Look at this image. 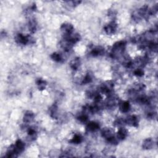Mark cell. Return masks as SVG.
Here are the masks:
<instances>
[{
	"label": "cell",
	"mask_w": 158,
	"mask_h": 158,
	"mask_svg": "<svg viewBox=\"0 0 158 158\" xmlns=\"http://www.w3.org/2000/svg\"><path fill=\"white\" fill-rule=\"evenodd\" d=\"M36 83L38 86V89L40 91H43L45 90L47 85V82L42 78H38L36 81Z\"/></svg>",
	"instance_id": "21"
},
{
	"label": "cell",
	"mask_w": 158,
	"mask_h": 158,
	"mask_svg": "<svg viewBox=\"0 0 158 158\" xmlns=\"http://www.w3.org/2000/svg\"><path fill=\"white\" fill-rule=\"evenodd\" d=\"M117 28V24L115 22H111L105 26L104 30L108 35H112L114 33Z\"/></svg>",
	"instance_id": "6"
},
{
	"label": "cell",
	"mask_w": 158,
	"mask_h": 158,
	"mask_svg": "<svg viewBox=\"0 0 158 158\" xmlns=\"http://www.w3.org/2000/svg\"><path fill=\"white\" fill-rule=\"evenodd\" d=\"M65 3H67V5L70 7H75L81 3L80 1H66Z\"/></svg>",
	"instance_id": "27"
},
{
	"label": "cell",
	"mask_w": 158,
	"mask_h": 158,
	"mask_svg": "<svg viewBox=\"0 0 158 158\" xmlns=\"http://www.w3.org/2000/svg\"><path fill=\"white\" fill-rule=\"evenodd\" d=\"M128 135V130L124 127H120L117 133V138L119 140H125Z\"/></svg>",
	"instance_id": "13"
},
{
	"label": "cell",
	"mask_w": 158,
	"mask_h": 158,
	"mask_svg": "<svg viewBox=\"0 0 158 158\" xmlns=\"http://www.w3.org/2000/svg\"><path fill=\"white\" fill-rule=\"evenodd\" d=\"M119 98L117 96L114 94L109 95L108 98L106 100V105L108 108H115L118 103Z\"/></svg>",
	"instance_id": "4"
},
{
	"label": "cell",
	"mask_w": 158,
	"mask_h": 158,
	"mask_svg": "<svg viewBox=\"0 0 158 158\" xmlns=\"http://www.w3.org/2000/svg\"><path fill=\"white\" fill-rule=\"evenodd\" d=\"M35 119V114L31 111H27L24 114L23 120L25 124L32 122Z\"/></svg>",
	"instance_id": "10"
},
{
	"label": "cell",
	"mask_w": 158,
	"mask_h": 158,
	"mask_svg": "<svg viewBox=\"0 0 158 158\" xmlns=\"http://www.w3.org/2000/svg\"><path fill=\"white\" fill-rule=\"evenodd\" d=\"M77 119L82 123H86L88 122V120H89V116H87L86 114L83 112L82 114H80L77 117Z\"/></svg>",
	"instance_id": "25"
},
{
	"label": "cell",
	"mask_w": 158,
	"mask_h": 158,
	"mask_svg": "<svg viewBox=\"0 0 158 158\" xmlns=\"http://www.w3.org/2000/svg\"><path fill=\"white\" fill-rule=\"evenodd\" d=\"M126 47V42L124 40L119 41L114 44L111 51V56L113 58H118L124 53Z\"/></svg>",
	"instance_id": "1"
},
{
	"label": "cell",
	"mask_w": 158,
	"mask_h": 158,
	"mask_svg": "<svg viewBox=\"0 0 158 158\" xmlns=\"http://www.w3.org/2000/svg\"><path fill=\"white\" fill-rule=\"evenodd\" d=\"M51 58L57 63L62 62L63 60L62 56H61V54L58 53V52H53V53L51 54Z\"/></svg>",
	"instance_id": "24"
},
{
	"label": "cell",
	"mask_w": 158,
	"mask_h": 158,
	"mask_svg": "<svg viewBox=\"0 0 158 158\" xmlns=\"http://www.w3.org/2000/svg\"><path fill=\"white\" fill-rule=\"evenodd\" d=\"M27 134H28V138L30 141H33L35 140L37 137V131L33 128H29L27 130Z\"/></svg>",
	"instance_id": "20"
},
{
	"label": "cell",
	"mask_w": 158,
	"mask_h": 158,
	"mask_svg": "<svg viewBox=\"0 0 158 158\" xmlns=\"http://www.w3.org/2000/svg\"><path fill=\"white\" fill-rule=\"evenodd\" d=\"M6 33L5 31H1V38H3V37H6Z\"/></svg>",
	"instance_id": "31"
},
{
	"label": "cell",
	"mask_w": 158,
	"mask_h": 158,
	"mask_svg": "<svg viewBox=\"0 0 158 158\" xmlns=\"http://www.w3.org/2000/svg\"><path fill=\"white\" fill-rule=\"evenodd\" d=\"M104 54V48L101 46L96 47L92 49L90 52V55L93 57H98L103 56Z\"/></svg>",
	"instance_id": "11"
},
{
	"label": "cell",
	"mask_w": 158,
	"mask_h": 158,
	"mask_svg": "<svg viewBox=\"0 0 158 158\" xmlns=\"http://www.w3.org/2000/svg\"><path fill=\"white\" fill-rule=\"evenodd\" d=\"M15 40L17 43L22 45H27L29 43H33V38L29 35H24V34L18 33L16 35Z\"/></svg>",
	"instance_id": "2"
},
{
	"label": "cell",
	"mask_w": 158,
	"mask_h": 158,
	"mask_svg": "<svg viewBox=\"0 0 158 158\" xmlns=\"http://www.w3.org/2000/svg\"><path fill=\"white\" fill-rule=\"evenodd\" d=\"M28 27L29 31L32 33H35L37 30V22L34 18L30 19L29 21L28 24Z\"/></svg>",
	"instance_id": "16"
},
{
	"label": "cell",
	"mask_w": 158,
	"mask_h": 158,
	"mask_svg": "<svg viewBox=\"0 0 158 158\" xmlns=\"http://www.w3.org/2000/svg\"><path fill=\"white\" fill-rule=\"evenodd\" d=\"M114 84V82L111 80H108L104 82L101 87H100V91L104 95H111L113 90Z\"/></svg>",
	"instance_id": "3"
},
{
	"label": "cell",
	"mask_w": 158,
	"mask_h": 158,
	"mask_svg": "<svg viewBox=\"0 0 158 158\" xmlns=\"http://www.w3.org/2000/svg\"><path fill=\"white\" fill-rule=\"evenodd\" d=\"M74 45H73L71 41H69L67 39L65 38L61 41V47H62V48L66 51H69L70 50H71Z\"/></svg>",
	"instance_id": "12"
},
{
	"label": "cell",
	"mask_w": 158,
	"mask_h": 158,
	"mask_svg": "<svg viewBox=\"0 0 158 158\" xmlns=\"http://www.w3.org/2000/svg\"><path fill=\"white\" fill-rule=\"evenodd\" d=\"M119 105L120 111L123 113H127L130 110L131 106L128 101H121L119 103Z\"/></svg>",
	"instance_id": "14"
},
{
	"label": "cell",
	"mask_w": 158,
	"mask_h": 158,
	"mask_svg": "<svg viewBox=\"0 0 158 158\" xmlns=\"http://www.w3.org/2000/svg\"><path fill=\"white\" fill-rule=\"evenodd\" d=\"M115 126H117V127H120L122 126L123 125L126 124V122H125V119H118L115 121Z\"/></svg>",
	"instance_id": "28"
},
{
	"label": "cell",
	"mask_w": 158,
	"mask_h": 158,
	"mask_svg": "<svg viewBox=\"0 0 158 158\" xmlns=\"http://www.w3.org/2000/svg\"><path fill=\"white\" fill-rule=\"evenodd\" d=\"M147 117L149 119H154L156 117V112H154L153 111H150L149 112H148V114H147Z\"/></svg>",
	"instance_id": "30"
},
{
	"label": "cell",
	"mask_w": 158,
	"mask_h": 158,
	"mask_svg": "<svg viewBox=\"0 0 158 158\" xmlns=\"http://www.w3.org/2000/svg\"><path fill=\"white\" fill-rule=\"evenodd\" d=\"M19 154L20 153L18 152V151L17 150L15 145H12L11 146H10L8 148L7 152H6V157L14 158V157H17V156H18Z\"/></svg>",
	"instance_id": "8"
},
{
	"label": "cell",
	"mask_w": 158,
	"mask_h": 158,
	"mask_svg": "<svg viewBox=\"0 0 158 158\" xmlns=\"http://www.w3.org/2000/svg\"><path fill=\"white\" fill-rule=\"evenodd\" d=\"M80 64L81 62L80 58H75L71 61V63H70V67H71V68L74 70V71H77V70L80 67Z\"/></svg>",
	"instance_id": "17"
},
{
	"label": "cell",
	"mask_w": 158,
	"mask_h": 158,
	"mask_svg": "<svg viewBox=\"0 0 158 158\" xmlns=\"http://www.w3.org/2000/svg\"><path fill=\"white\" fill-rule=\"evenodd\" d=\"M134 73L137 77H142L144 75V71L142 69H137Z\"/></svg>",
	"instance_id": "29"
},
{
	"label": "cell",
	"mask_w": 158,
	"mask_h": 158,
	"mask_svg": "<svg viewBox=\"0 0 158 158\" xmlns=\"http://www.w3.org/2000/svg\"><path fill=\"white\" fill-rule=\"evenodd\" d=\"M154 146V141L151 138H146L144 140L142 147L144 150H150Z\"/></svg>",
	"instance_id": "19"
},
{
	"label": "cell",
	"mask_w": 158,
	"mask_h": 158,
	"mask_svg": "<svg viewBox=\"0 0 158 158\" xmlns=\"http://www.w3.org/2000/svg\"><path fill=\"white\" fill-rule=\"evenodd\" d=\"M82 140H83V138L80 135V134H75L73 138L70 140L69 142L73 143V144H80L82 142Z\"/></svg>",
	"instance_id": "23"
},
{
	"label": "cell",
	"mask_w": 158,
	"mask_h": 158,
	"mask_svg": "<svg viewBox=\"0 0 158 158\" xmlns=\"http://www.w3.org/2000/svg\"><path fill=\"white\" fill-rule=\"evenodd\" d=\"M49 112L50 116L52 119H56L58 118V108L56 104H54L53 105H52L49 109Z\"/></svg>",
	"instance_id": "18"
},
{
	"label": "cell",
	"mask_w": 158,
	"mask_h": 158,
	"mask_svg": "<svg viewBox=\"0 0 158 158\" xmlns=\"http://www.w3.org/2000/svg\"><path fill=\"white\" fill-rule=\"evenodd\" d=\"M100 127V124L98 122H90L89 123H88V124L86 126V130L89 131H95L96 130H98Z\"/></svg>",
	"instance_id": "15"
},
{
	"label": "cell",
	"mask_w": 158,
	"mask_h": 158,
	"mask_svg": "<svg viewBox=\"0 0 158 158\" xmlns=\"http://www.w3.org/2000/svg\"><path fill=\"white\" fill-rule=\"evenodd\" d=\"M92 80H93V78H92V75L90 74H87L83 79L82 83L84 85H86V84L91 83Z\"/></svg>",
	"instance_id": "26"
},
{
	"label": "cell",
	"mask_w": 158,
	"mask_h": 158,
	"mask_svg": "<svg viewBox=\"0 0 158 158\" xmlns=\"http://www.w3.org/2000/svg\"><path fill=\"white\" fill-rule=\"evenodd\" d=\"M125 122H126V124L128 126H130L131 127H137L138 126V119L135 115L130 116L125 119Z\"/></svg>",
	"instance_id": "7"
},
{
	"label": "cell",
	"mask_w": 158,
	"mask_h": 158,
	"mask_svg": "<svg viewBox=\"0 0 158 158\" xmlns=\"http://www.w3.org/2000/svg\"><path fill=\"white\" fill-rule=\"evenodd\" d=\"M17 150L18 151L19 153H22L25 150V144L21 140H17L16 143L14 144Z\"/></svg>",
	"instance_id": "22"
},
{
	"label": "cell",
	"mask_w": 158,
	"mask_h": 158,
	"mask_svg": "<svg viewBox=\"0 0 158 158\" xmlns=\"http://www.w3.org/2000/svg\"><path fill=\"white\" fill-rule=\"evenodd\" d=\"M101 135L103 138L108 140L114 136V131L111 128H104L101 131Z\"/></svg>",
	"instance_id": "9"
},
{
	"label": "cell",
	"mask_w": 158,
	"mask_h": 158,
	"mask_svg": "<svg viewBox=\"0 0 158 158\" xmlns=\"http://www.w3.org/2000/svg\"><path fill=\"white\" fill-rule=\"evenodd\" d=\"M61 30L63 33L64 36L69 35L73 33L74 26L70 23H64L61 26Z\"/></svg>",
	"instance_id": "5"
}]
</instances>
